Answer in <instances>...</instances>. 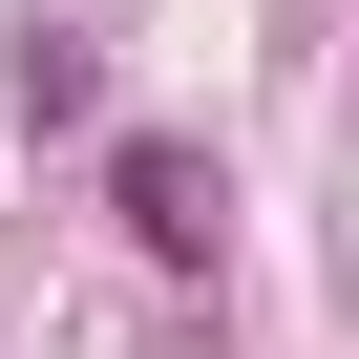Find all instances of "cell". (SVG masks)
<instances>
[{
	"label": "cell",
	"mask_w": 359,
	"mask_h": 359,
	"mask_svg": "<svg viewBox=\"0 0 359 359\" xmlns=\"http://www.w3.org/2000/svg\"><path fill=\"white\" fill-rule=\"evenodd\" d=\"M106 212L169 254V275H212V233H233V191H212V148H169V127H127L106 148Z\"/></svg>",
	"instance_id": "cell-1"
},
{
	"label": "cell",
	"mask_w": 359,
	"mask_h": 359,
	"mask_svg": "<svg viewBox=\"0 0 359 359\" xmlns=\"http://www.w3.org/2000/svg\"><path fill=\"white\" fill-rule=\"evenodd\" d=\"M22 127H106V64L85 43H22Z\"/></svg>",
	"instance_id": "cell-2"
}]
</instances>
